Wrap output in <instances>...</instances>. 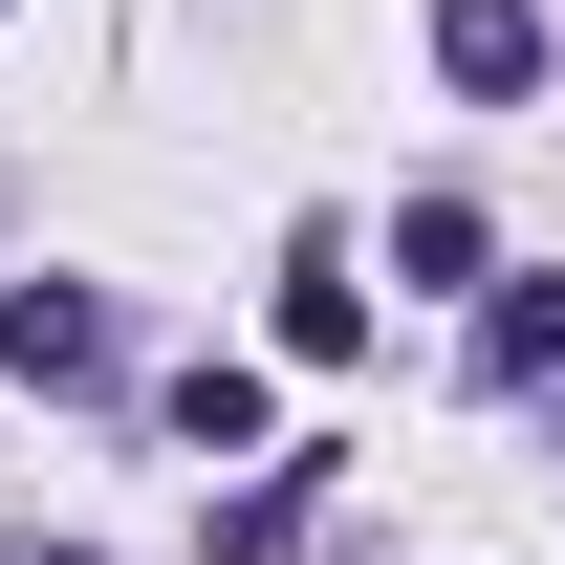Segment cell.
Listing matches in <instances>:
<instances>
[{"label":"cell","mask_w":565,"mask_h":565,"mask_svg":"<svg viewBox=\"0 0 565 565\" xmlns=\"http://www.w3.org/2000/svg\"><path fill=\"white\" fill-rule=\"evenodd\" d=\"M0 370H22V392H109V305H87V282H22V305H0Z\"/></svg>","instance_id":"1"},{"label":"cell","mask_w":565,"mask_h":565,"mask_svg":"<svg viewBox=\"0 0 565 565\" xmlns=\"http://www.w3.org/2000/svg\"><path fill=\"white\" fill-rule=\"evenodd\" d=\"M435 66L479 87V109H522L544 87V0H435Z\"/></svg>","instance_id":"2"},{"label":"cell","mask_w":565,"mask_h":565,"mask_svg":"<svg viewBox=\"0 0 565 565\" xmlns=\"http://www.w3.org/2000/svg\"><path fill=\"white\" fill-rule=\"evenodd\" d=\"M282 349H305V370H349V349H370V282H349V239H282Z\"/></svg>","instance_id":"3"},{"label":"cell","mask_w":565,"mask_h":565,"mask_svg":"<svg viewBox=\"0 0 565 565\" xmlns=\"http://www.w3.org/2000/svg\"><path fill=\"white\" fill-rule=\"evenodd\" d=\"M174 435H196V457H282V414H262V370H239V349L174 370Z\"/></svg>","instance_id":"4"},{"label":"cell","mask_w":565,"mask_h":565,"mask_svg":"<svg viewBox=\"0 0 565 565\" xmlns=\"http://www.w3.org/2000/svg\"><path fill=\"white\" fill-rule=\"evenodd\" d=\"M544 370H565V282H500L479 305V392H544Z\"/></svg>","instance_id":"5"},{"label":"cell","mask_w":565,"mask_h":565,"mask_svg":"<svg viewBox=\"0 0 565 565\" xmlns=\"http://www.w3.org/2000/svg\"><path fill=\"white\" fill-rule=\"evenodd\" d=\"M392 262H414V282H479L500 239H479V196H392Z\"/></svg>","instance_id":"6"},{"label":"cell","mask_w":565,"mask_h":565,"mask_svg":"<svg viewBox=\"0 0 565 565\" xmlns=\"http://www.w3.org/2000/svg\"><path fill=\"white\" fill-rule=\"evenodd\" d=\"M282 544H305V457H282V479H239V500H217V565H282Z\"/></svg>","instance_id":"7"},{"label":"cell","mask_w":565,"mask_h":565,"mask_svg":"<svg viewBox=\"0 0 565 565\" xmlns=\"http://www.w3.org/2000/svg\"><path fill=\"white\" fill-rule=\"evenodd\" d=\"M22 565H87V544H22Z\"/></svg>","instance_id":"8"}]
</instances>
